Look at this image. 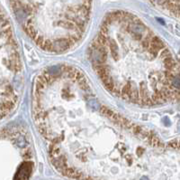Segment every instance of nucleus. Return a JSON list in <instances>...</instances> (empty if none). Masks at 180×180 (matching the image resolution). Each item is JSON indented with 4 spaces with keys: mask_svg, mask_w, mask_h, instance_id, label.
<instances>
[{
    "mask_svg": "<svg viewBox=\"0 0 180 180\" xmlns=\"http://www.w3.org/2000/svg\"><path fill=\"white\" fill-rule=\"evenodd\" d=\"M32 108L52 164L76 180H134L145 160L165 145L151 130L103 104L71 65L39 73Z\"/></svg>",
    "mask_w": 180,
    "mask_h": 180,
    "instance_id": "f257e3e1",
    "label": "nucleus"
},
{
    "mask_svg": "<svg viewBox=\"0 0 180 180\" xmlns=\"http://www.w3.org/2000/svg\"><path fill=\"white\" fill-rule=\"evenodd\" d=\"M89 59L114 96L149 107L172 101L177 62L164 41L137 16L109 13L92 41Z\"/></svg>",
    "mask_w": 180,
    "mask_h": 180,
    "instance_id": "f03ea898",
    "label": "nucleus"
},
{
    "mask_svg": "<svg viewBox=\"0 0 180 180\" xmlns=\"http://www.w3.org/2000/svg\"><path fill=\"white\" fill-rule=\"evenodd\" d=\"M26 35L41 49L60 54L86 33L93 0H9Z\"/></svg>",
    "mask_w": 180,
    "mask_h": 180,
    "instance_id": "7ed1b4c3",
    "label": "nucleus"
},
{
    "mask_svg": "<svg viewBox=\"0 0 180 180\" xmlns=\"http://www.w3.org/2000/svg\"><path fill=\"white\" fill-rule=\"evenodd\" d=\"M24 88V70L17 42L8 17L2 12L1 26V113L11 114L18 106Z\"/></svg>",
    "mask_w": 180,
    "mask_h": 180,
    "instance_id": "20e7f679",
    "label": "nucleus"
},
{
    "mask_svg": "<svg viewBox=\"0 0 180 180\" xmlns=\"http://www.w3.org/2000/svg\"><path fill=\"white\" fill-rule=\"evenodd\" d=\"M150 1L151 3H152L153 5L158 6H161L164 9H167L170 7L172 5L177 3L179 0H148Z\"/></svg>",
    "mask_w": 180,
    "mask_h": 180,
    "instance_id": "39448f33",
    "label": "nucleus"
}]
</instances>
